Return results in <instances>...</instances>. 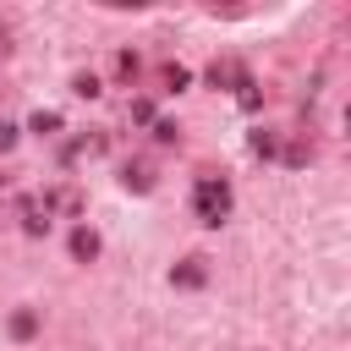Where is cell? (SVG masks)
Masks as SVG:
<instances>
[{
    "mask_svg": "<svg viewBox=\"0 0 351 351\" xmlns=\"http://www.w3.org/2000/svg\"><path fill=\"white\" fill-rule=\"evenodd\" d=\"M71 247H77L82 258H93V252H99V236H93V230H77V236H71Z\"/></svg>",
    "mask_w": 351,
    "mask_h": 351,
    "instance_id": "cell-3",
    "label": "cell"
},
{
    "mask_svg": "<svg viewBox=\"0 0 351 351\" xmlns=\"http://www.w3.org/2000/svg\"><path fill=\"white\" fill-rule=\"evenodd\" d=\"M225 208H230V186H225V181H203V186H197V214H203V225H219Z\"/></svg>",
    "mask_w": 351,
    "mask_h": 351,
    "instance_id": "cell-1",
    "label": "cell"
},
{
    "mask_svg": "<svg viewBox=\"0 0 351 351\" xmlns=\"http://www.w3.org/2000/svg\"><path fill=\"white\" fill-rule=\"evenodd\" d=\"M176 280H181V285H197V280H203V258H186V263L176 269Z\"/></svg>",
    "mask_w": 351,
    "mask_h": 351,
    "instance_id": "cell-2",
    "label": "cell"
}]
</instances>
